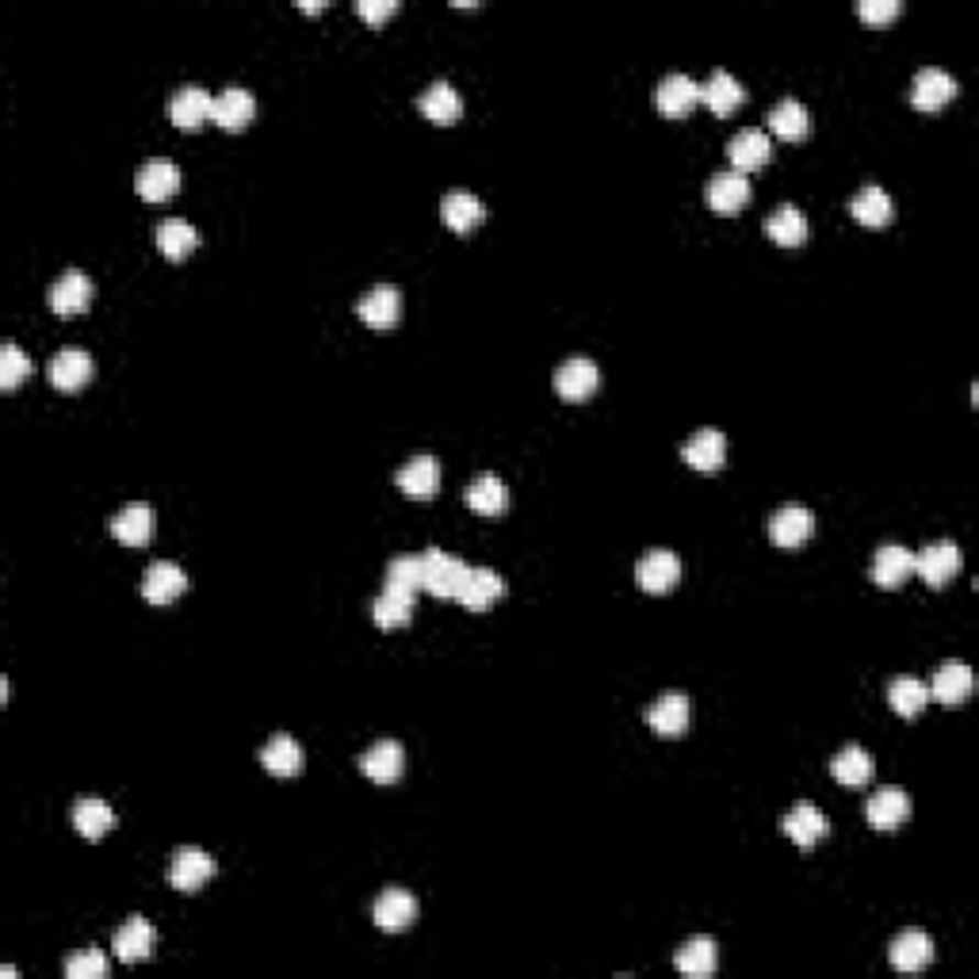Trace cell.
Listing matches in <instances>:
<instances>
[{"instance_id":"ee69618b","label":"cell","mask_w":979,"mask_h":979,"mask_svg":"<svg viewBox=\"0 0 979 979\" xmlns=\"http://www.w3.org/2000/svg\"><path fill=\"white\" fill-rule=\"evenodd\" d=\"M930 701V685L919 678H895L888 685V704L899 712V716H919Z\"/></svg>"},{"instance_id":"d590c367","label":"cell","mask_w":979,"mask_h":979,"mask_svg":"<svg viewBox=\"0 0 979 979\" xmlns=\"http://www.w3.org/2000/svg\"><path fill=\"white\" fill-rule=\"evenodd\" d=\"M766 234L773 238L777 245H804V238H807V215L800 211L796 204L773 207V215L766 219Z\"/></svg>"},{"instance_id":"ba28073f","label":"cell","mask_w":979,"mask_h":979,"mask_svg":"<svg viewBox=\"0 0 979 979\" xmlns=\"http://www.w3.org/2000/svg\"><path fill=\"white\" fill-rule=\"evenodd\" d=\"M168 116H173V123L184 127V131H196L204 119L215 116L211 92H207L204 85H180L173 92V100H168Z\"/></svg>"},{"instance_id":"4fadbf2b","label":"cell","mask_w":979,"mask_h":979,"mask_svg":"<svg viewBox=\"0 0 979 979\" xmlns=\"http://www.w3.org/2000/svg\"><path fill=\"white\" fill-rule=\"evenodd\" d=\"M696 100H701V85H696L689 74H666L654 88L658 111H662V116H670V119L689 116Z\"/></svg>"},{"instance_id":"30bf717a","label":"cell","mask_w":979,"mask_h":979,"mask_svg":"<svg viewBox=\"0 0 979 979\" xmlns=\"http://www.w3.org/2000/svg\"><path fill=\"white\" fill-rule=\"evenodd\" d=\"M356 315L375 329L395 326L398 318H403V292H398V287H391V284H375L372 292L360 295Z\"/></svg>"},{"instance_id":"f35d334b","label":"cell","mask_w":979,"mask_h":979,"mask_svg":"<svg viewBox=\"0 0 979 979\" xmlns=\"http://www.w3.org/2000/svg\"><path fill=\"white\" fill-rule=\"evenodd\" d=\"M743 96H746L743 85H738L735 77L727 74V69H716V74H712L708 81H704V88H701V100L708 103L716 116H732L738 103H743Z\"/></svg>"},{"instance_id":"ffe728a7","label":"cell","mask_w":979,"mask_h":979,"mask_svg":"<svg viewBox=\"0 0 979 979\" xmlns=\"http://www.w3.org/2000/svg\"><path fill=\"white\" fill-rule=\"evenodd\" d=\"M372 919L380 930H406L409 922L417 919V899L406 892V888H383L380 899L372 906Z\"/></svg>"},{"instance_id":"681fc988","label":"cell","mask_w":979,"mask_h":979,"mask_svg":"<svg viewBox=\"0 0 979 979\" xmlns=\"http://www.w3.org/2000/svg\"><path fill=\"white\" fill-rule=\"evenodd\" d=\"M356 12H360V20L380 23L398 12V0H356Z\"/></svg>"},{"instance_id":"2e32d148","label":"cell","mask_w":979,"mask_h":979,"mask_svg":"<svg viewBox=\"0 0 979 979\" xmlns=\"http://www.w3.org/2000/svg\"><path fill=\"white\" fill-rule=\"evenodd\" d=\"M727 157H732L735 173H750V168H761L773 157V142H769V134L758 131V127H746V131H738L735 139L727 142Z\"/></svg>"},{"instance_id":"83f0119b","label":"cell","mask_w":979,"mask_h":979,"mask_svg":"<svg viewBox=\"0 0 979 979\" xmlns=\"http://www.w3.org/2000/svg\"><path fill=\"white\" fill-rule=\"evenodd\" d=\"M750 199V180H746V173H735V168H724V173H716L708 180V204L712 211L719 215H732L738 211V207Z\"/></svg>"},{"instance_id":"52a82bcc","label":"cell","mask_w":979,"mask_h":979,"mask_svg":"<svg viewBox=\"0 0 979 979\" xmlns=\"http://www.w3.org/2000/svg\"><path fill=\"white\" fill-rule=\"evenodd\" d=\"M678 578H681V559L673 556V551H666V548L647 551V556L636 563V582H639V590H647V593L673 590V585H678Z\"/></svg>"},{"instance_id":"9a60e30c","label":"cell","mask_w":979,"mask_h":979,"mask_svg":"<svg viewBox=\"0 0 979 979\" xmlns=\"http://www.w3.org/2000/svg\"><path fill=\"white\" fill-rule=\"evenodd\" d=\"M92 302V279L81 268H66L51 287V310L54 315H81Z\"/></svg>"},{"instance_id":"836d02e7","label":"cell","mask_w":979,"mask_h":979,"mask_svg":"<svg viewBox=\"0 0 979 979\" xmlns=\"http://www.w3.org/2000/svg\"><path fill=\"white\" fill-rule=\"evenodd\" d=\"M417 108H421L432 123H452V119H460L463 100H460V92L452 88V81H444V77H440V81H432L421 96H417Z\"/></svg>"},{"instance_id":"cb8c5ba5","label":"cell","mask_w":979,"mask_h":979,"mask_svg":"<svg viewBox=\"0 0 979 979\" xmlns=\"http://www.w3.org/2000/svg\"><path fill=\"white\" fill-rule=\"evenodd\" d=\"M647 724L654 727L662 738H678L689 727V696L685 693H662L647 708Z\"/></svg>"},{"instance_id":"e0dca14e","label":"cell","mask_w":979,"mask_h":979,"mask_svg":"<svg viewBox=\"0 0 979 979\" xmlns=\"http://www.w3.org/2000/svg\"><path fill=\"white\" fill-rule=\"evenodd\" d=\"M134 188H139V196L150 199V204H162V199L176 196V188H180V168L168 162V157H154V162L139 168Z\"/></svg>"},{"instance_id":"8992f818","label":"cell","mask_w":979,"mask_h":979,"mask_svg":"<svg viewBox=\"0 0 979 979\" xmlns=\"http://www.w3.org/2000/svg\"><path fill=\"white\" fill-rule=\"evenodd\" d=\"M914 571L922 574V582L926 585H945V582H953V578H957V571H960V548L953 540H937V543H930V548H922V556L914 559Z\"/></svg>"},{"instance_id":"6da1fadb","label":"cell","mask_w":979,"mask_h":979,"mask_svg":"<svg viewBox=\"0 0 979 979\" xmlns=\"http://www.w3.org/2000/svg\"><path fill=\"white\" fill-rule=\"evenodd\" d=\"M421 571H425V590H429L432 597H455L463 574H468V563L440 548H429L421 556Z\"/></svg>"},{"instance_id":"4dcf8cb0","label":"cell","mask_w":979,"mask_h":979,"mask_svg":"<svg viewBox=\"0 0 979 979\" xmlns=\"http://www.w3.org/2000/svg\"><path fill=\"white\" fill-rule=\"evenodd\" d=\"M826 831H831V826H826V815L818 812L815 804H807V800L784 815V834H789L800 849H812L818 838H826Z\"/></svg>"},{"instance_id":"b9f144b4","label":"cell","mask_w":979,"mask_h":979,"mask_svg":"<svg viewBox=\"0 0 979 979\" xmlns=\"http://www.w3.org/2000/svg\"><path fill=\"white\" fill-rule=\"evenodd\" d=\"M196 245H199V230L191 227V222L165 219L162 227H157V249H162L168 261H184Z\"/></svg>"},{"instance_id":"60d3db41","label":"cell","mask_w":979,"mask_h":979,"mask_svg":"<svg viewBox=\"0 0 979 979\" xmlns=\"http://www.w3.org/2000/svg\"><path fill=\"white\" fill-rule=\"evenodd\" d=\"M74 826L85 838H103V834L116 826V812H111L100 796H81L74 804Z\"/></svg>"},{"instance_id":"d4e9b609","label":"cell","mask_w":979,"mask_h":979,"mask_svg":"<svg viewBox=\"0 0 979 979\" xmlns=\"http://www.w3.org/2000/svg\"><path fill=\"white\" fill-rule=\"evenodd\" d=\"M253 116H256V100H253V92H249V88L230 85V88H222V92L215 96V116L211 119L219 127H227V131H242Z\"/></svg>"},{"instance_id":"d6a6232c","label":"cell","mask_w":979,"mask_h":979,"mask_svg":"<svg viewBox=\"0 0 979 979\" xmlns=\"http://www.w3.org/2000/svg\"><path fill=\"white\" fill-rule=\"evenodd\" d=\"M807 127H812V116H807V108L796 100V96H784V100H777L773 108H769V131L777 134V139H804Z\"/></svg>"},{"instance_id":"8d00e7d4","label":"cell","mask_w":979,"mask_h":979,"mask_svg":"<svg viewBox=\"0 0 979 979\" xmlns=\"http://www.w3.org/2000/svg\"><path fill=\"white\" fill-rule=\"evenodd\" d=\"M831 773L838 784H849V789H857V784H865L872 777V754L865 750V746H842L838 754L831 758Z\"/></svg>"},{"instance_id":"44dd1931","label":"cell","mask_w":979,"mask_h":979,"mask_svg":"<svg viewBox=\"0 0 979 979\" xmlns=\"http://www.w3.org/2000/svg\"><path fill=\"white\" fill-rule=\"evenodd\" d=\"M46 372H51V383L58 391H77L92 380V356L85 349H62L51 356Z\"/></svg>"},{"instance_id":"7bdbcfd3","label":"cell","mask_w":979,"mask_h":979,"mask_svg":"<svg viewBox=\"0 0 979 979\" xmlns=\"http://www.w3.org/2000/svg\"><path fill=\"white\" fill-rule=\"evenodd\" d=\"M409 616H414V597H409V593L383 590L380 597L372 601V620L380 624V628H403V624H409Z\"/></svg>"},{"instance_id":"f1b7e54d","label":"cell","mask_w":979,"mask_h":979,"mask_svg":"<svg viewBox=\"0 0 979 979\" xmlns=\"http://www.w3.org/2000/svg\"><path fill=\"white\" fill-rule=\"evenodd\" d=\"M914 574V556L903 548V543H884L872 559V582L884 585V590H895L906 578Z\"/></svg>"},{"instance_id":"f6af8a7d","label":"cell","mask_w":979,"mask_h":979,"mask_svg":"<svg viewBox=\"0 0 979 979\" xmlns=\"http://www.w3.org/2000/svg\"><path fill=\"white\" fill-rule=\"evenodd\" d=\"M383 590H398L414 597L417 590H425V571H421V556H398L387 563V585Z\"/></svg>"},{"instance_id":"7c38bea8","label":"cell","mask_w":979,"mask_h":979,"mask_svg":"<svg viewBox=\"0 0 979 979\" xmlns=\"http://www.w3.org/2000/svg\"><path fill=\"white\" fill-rule=\"evenodd\" d=\"M681 460L696 471H719L727 460V437L719 429H696L693 437L681 444Z\"/></svg>"},{"instance_id":"8fae6325","label":"cell","mask_w":979,"mask_h":979,"mask_svg":"<svg viewBox=\"0 0 979 979\" xmlns=\"http://www.w3.org/2000/svg\"><path fill=\"white\" fill-rule=\"evenodd\" d=\"M184 590H188V578H184V571L176 563H168V559L150 563L146 574H142V597H146L150 605H173Z\"/></svg>"},{"instance_id":"ac0fdd59","label":"cell","mask_w":979,"mask_h":979,"mask_svg":"<svg viewBox=\"0 0 979 979\" xmlns=\"http://www.w3.org/2000/svg\"><path fill=\"white\" fill-rule=\"evenodd\" d=\"M395 483L409 497H432L440 490V460L437 455H409L398 468Z\"/></svg>"},{"instance_id":"3957f363","label":"cell","mask_w":979,"mask_h":979,"mask_svg":"<svg viewBox=\"0 0 979 979\" xmlns=\"http://www.w3.org/2000/svg\"><path fill=\"white\" fill-rule=\"evenodd\" d=\"M211 877H215V857L207 854V849L184 846L173 854V865H168V880H173V888H180V892H199Z\"/></svg>"},{"instance_id":"5b68a950","label":"cell","mask_w":979,"mask_h":979,"mask_svg":"<svg viewBox=\"0 0 979 979\" xmlns=\"http://www.w3.org/2000/svg\"><path fill=\"white\" fill-rule=\"evenodd\" d=\"M815 528V517L807 505H781V509L769 517V540L777 543V548H800V543L812 536Z\"/></svg>"},{"instance_id":"277c9868","label":"cell","mask_w":979,"mask_h":979,"mask_svg":"<svg viewBox=\"0 0 979 979\" xmlns=\"http://www.w3.org/2000/svg\"><path fill=\"white\" fill-rule=\"evenodd\" d=\"M502 593H505L502 574L490 571V566H468L460 590H455V601H460L463 608H471V613H483V608L494 605Z\"/></svg>"},{"instance_id":"9c48e42d","label":"cell","mask_w":979,"mask_h":979,"mask_svg":"<svg viewBox=\"0 0 979 979\" xmlns=\"http://www.w3.org/2000/svg\"><path fill=\"white\" fill-rule=\"evenodd\" d=\"M953 96H957V77L945 74V69L937 66H926L914 74L911 81V103L922 111H937L942 103H949Z\"/></svg>"},{"instance_id":"74e56055","label":"cell","mask_w":979,"mask_h":979,"mask_svg":"<svg viewBox=\"0 0 979 979\" xmlns=\"http://www.w3.org/2000/svg\"><path fill=\"white\" fill-rule=\"evenodd\" d=\"M261 766L276 777H295L302 766V746L292 735H272L261 750Z\"/></svg>"},{"instance_id":"1f68e13d","label":"cell","mask_w":979,"mask_h":979,"mask_svg":"<svg viewBox=\"0 0 979 979\" xmlns=\"http://www.w3.org/2000/svg\"><path fill=\"white\" fill-rule=\"evenodd\" d=\"M116 957L119 960H146L150 953H154V926H150L142 914H134V919H127L123 926L116 930Z\"/></svg>"},{"instance_id":"484cf974","label":"cell","mask_w":979,"mask_h":979,"mask_svg":"<svg viewBox=\"0 0 979 979\" xmlns=\"http://www.w3.org/2000/svg\"><path fill=\"white\" fill-rule=\"evenodd\" d=\"M930 693H934L942 704H949V708H957V704L972 693V666L957 662V658H953V662H942L934 673V681H930Z\"/></svg>"},{"instance_id":"5bb4252c","label":"cell","mask_w":979,"mask_h":979,"mask_svg":"<svg viewBox=\"0 0 979 979\" xmlns=\"http://www.w3.org/2000/svg\"><path fill=\"white\" fill-rule=\"evenodd\" d=\"M556 391L566 403H585L597 391V364L590 356H571L559 364L556 372Z\"/></svg>"},{"instance_id":"603a6c76","label":"cell","mask_w":979,"mask_h":979,"mask_svg":"<svg viewBox=\"0 0 979 979\" xmlns=\"http://www.w3.org/2000/svg\"><path fill=\"white\" fill-rule=\"evenodd\" d=\"M111 536H116V540H123V543H131V548L150 543V536H154V509H150L146 502L123 505V509L111 517Z\"/></svg>"},{"instance_id":"7dc6e473","label":"cell","mask_w":979,"mask_h":979,"mask_svg":"<svg viewBox=\"0 0 979 979\" xmlns=\"http://www.w3.org/2000/svg\"><path fill=\"white\" fill-rule=\"evenodd\" d=\"M66 976L69 979H103L108 976V957L100 949H85L77 957L66 960Z\"/></svg>"},{"instance_id":"4316f807","label":"cell","mask_w":979,"mask_h":979,"mask_svg":"<svg viewBox=\"0 0 979 979\" xmlns=\"http://www.w3.org/2000/svg\"><path fill=\"white\" fill-rule=\"evenodd\" d=\"M849 211L861 227H888L895 219V204L880 184H865L854 199H849Z\"/></svg>"},{"instance_id":"f907efd6","label":"cell","mask_w":979,"mask_h":979,"mask_svg":"<svg viewBox=\"0 0 979 979\" xmlns=\"http://www.w3.org/2000/svg\"><path fill=\"white\" fill-rule=\"evenodd\" d=\"M299 8H302V12H322L326 4H322V0H299Z\"/></svg>"},{"instance_id":"7402d4cb","label":"cell","mask_w":979,"mask_h":979,"mask_svg":"<svg viewBox=\"0 0 979 979\" xmlns=\"http://www.w3.org/2000/svg\"><path fill=\"white\" fill-rule=\"evenodd\" d=\"M888 957L899 972H919L934 960V942H930L926 930H903L892 945H888Z\"/></svg>"},{"instance_id":"e575fe53","label":"cell","mask_w":979,"mask_h":979,"mask_svg":"<svg viewBox=\"0 0 979 979\" xmlns=\"http://www.w3.org/2000/svg\"><path fill=\"white\" fill-rule=\"evenodd\" d=\"M463 497H468V505L475 513H483V517H497V513H505V505H509V490H505V483L497 475H479L471 479V486L463 490Z\"/></svg>"},{"instance_id":"7a4b0ae2","label":"cell","mask_w":979,"mask_h":979,"mask_svg":"<svg viewBox=\"0 0 979 979\" xmlns=\"http://www.w3.org/2000/svg\"><path fill=\"white\" fill-rule=\"evenodd\" d=\"M406 769V750L398 738H380L375 746H367L360 754V773L372 777L375 784H395Z\"/></svg>"},{"instance_id":"c3c4849f","label":"cell","mask_w":979,"mask_h":979,"mask_svg":"<svg viewBox=\"0 0 979 979\" xmlns=\"http://www.w3.org/2000/svg\"><path fill=\"white\" fill-rule=\"evenodd\" d=\"M857 15H861L865 23H888L892 15H899V0H861Z\"/></svg>"},{"instance_id":"f546056e","label":"cell","mask_w":979,"mask_h":979,"mask_svg":"<svg viewBox=\"0 0 979 979\" xmlns=\"http://www.w3.org/2000/svg\"><path fill=\"white\" fill-rule=\"evenodd\" d=\"M440 215H444V222L452 230L468 234V230H475L479 222L486 219V207H483V199H479L475 191L455 188V191H448V196H444V204H440Z\"/></svg>"},{"instance_id":"bcb514c9","label":"cell","mask_w":979,"mask_h":979,"mask_svg":"<svg viewBox=\"0 0 979 979\" xmlns=\"http://www.w3.org/2000/svg\"><path fill=\"white\" fill-rule=\"evenodd\" d=\"M28 372H31L28 352H23L20 344L8 341L4 349H0V387H15Z\"/></svg>"},{"instance_id":"d6986e66","label":"cell","mask_w":979,"mask_h":979,"mask_svg":"<svg viewBox=\"0 0 979 979\" xmlns=\"http://www.w3.org/2000/svg\"><path fill=\"white\" fill-rule=\"evenodd\" d=\"M865 815H869V823L877 826V831H895V826L911 815V796H906L899 784H884V789L869 796Z\"/></svg>"},{"instance_id":"ab89813d","label":"cell","mask_w":979,"mask_h":979,"mask_svg":"<svg viewBox=\"0 0 979 979\" xmlns=\"http://www.w3.org/2000/svg\"><path fill=\"white\" fill-rule=\"evenodd\" d=\"M673 965H678V972L696 976V979L712 976L716 972V942H712V937H689L678 949V957H673Z\"/></svg>"}]
</instances>
